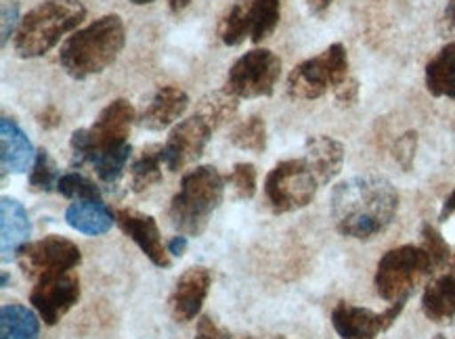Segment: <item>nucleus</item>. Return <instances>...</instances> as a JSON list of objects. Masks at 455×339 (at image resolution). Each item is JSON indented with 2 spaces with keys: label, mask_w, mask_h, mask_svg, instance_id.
<instances>
[{
  "label": "nucleus",
  "mask_w": 455,
  "mask_h": 339,
  "mask_svg": "<svg viewBox=\"0 0 455 339\" xmlns=\"http://www.w3.org/2000/svg\"><path fill=\"white\" fill-rule=\"evenodd\" d=\"M330 212L340 235L365 241L393 225L399 212V193L384 177H353L334 186Z\"/></svg>",
  "instance_id": "obj_1"
},
{
  "label": "nucleus",
  "mask_w": 455,
  "mask_h": 339,
  "mask_svg": "<svg viewBox=\"0 0 455 339\" xmlns=\"http://www.w3.org/2000/svg\"><path fill=\"white\" fill-rule=\"evenodd\" d=\"M126 44V28L120 15H103L83 30H76L60 49V63L74 80L103 74L118 59Z\"/></svg>",
  "instance_id": "obj_2"
},
{
  "label": "nucleus",
  "mask_w": 455,
  "mask_h": 339,
  "mask_svg": "<svg viewBox=\"0 0 455 339\" xmlns=\"http://www.w3.org/2000/svg\"><path fill=\"white\" fill-rule=\"evenodd\" d=\"M227 178L214 166H197L187 172L168 208V220L179 235L200 237L225 200Z\"/></svg>",
  "instance_id": "obj_3"
},
{
  "label": "nucleus",
  "mask_w": 455,
  "mask_h": 339,
  "mask_svg": "<svg viewBox=\"0 0 455 339\" xmlns=\"http://www.w3.org/2000/svg\"><path fill=\"white\" fill-rule=\"evenodd\" d=\"M86 20L83 0H44L23 17L15 34V52L21 59H36L74 34Z\"/></svg>",
  "instance_id": "obj_4"
},
{
  "label": "nucleus",
  "mask_w": 455,
  "mask_h": 339,
  "mask_svg": "<svg viewBox=\"0 0 455 339\" xmlns=\"http://www.w3.org/2000/svg\"><path fill=\"white\" fill-rule=\"evenodd\" d=\"M135 120L137 114L131 101L116 99V101L109 103L99 114V118L92 122V126L74 130L72 138H69L72 166L80 168L84 163H92L97 155L128 143V134H131Z\"/></svg>",
  "instance_id": "obj_5"
},
{
  "label": "nucleus",
  "mask_w": 455,
  "mask_h": 339,
  "mask_svg": "<svg viewBox=\"0 0 455 339\" xmlns=\"http://www.w3.org/2000/svg\"><path fill=\"white\" fill-rule=\"evenodd\" d=\"M435 274L422 245H401L387 251L376 268V291L384 302L410 300L424 279Z\"/></svg>",
  "instance_id": "obj_6"
},
{
  "label": "nucleus",
  "mask_w": 455,
  "mask_h": 339,
  "mask_svg": "<svg viewBox=\"0 0 455 339\" xmlns=\"http://www.w3.org/2000/svg\"><path fill=\"white\" fill-rule=\"evenodd\" d=\"M348 78V52L344 44H330L321 55L311 57L291 69L285 92L290 99L315 101L334 91Z\"/></svg>",
  "instance_id": "obj_7"
},
{
  "label": "nucleus",
  "mask_w": 455,
  "mask_h": 339,
  "mask_svg": "<svg viewBox=\"0 0 455 339\" xmlns=\"http://www.w3.org/2000/svg\"><path fill=\"white\" fill-rule=\"evenodd\" d=\"M317 178L302 157L279 162L265 180L267 201L277 214H290L307 208L317 195Z\"/></svg>",
  "instance_id": "obj_8"
},
{
  "label": "nucleus",
  "mask_w": 455,
  "mask_h": 339,
  "mask_svg": "<svg viewBox=\"0 0 455 339\" xmlns=\"http://www.w3.org/2000/svg\"><path fill=\"white\" fill-rule=\"evenodd\" d=\"M282 75V59L269 49L243 52L227 74L225 91L237 99L271 97Z\"/></svg>",
  "instance_id": "obj_9"
},
{
  "label": "nucleus",
  "mask_w": 455,
  "mask_h": 339,
  "mask_svg": "<svg viewBox=\"0 0 455 339\" xmlns=\"http://www.w3.org/2000/svg\"><path fill=\"white\" fill-rule=\"evenodd\" d=\"M80 262H83V251L78 245L60 235H49L40 241L28 243L17 256V264L34 283L52 274L74 271Z\"/></svg>",
  "instance_id": "obj_10"
},
{
  "label": "nucleus",
  "mask_w": 455,
  "mask_h": 339,
  "mask_svg": "<svg viewBox=\"0 0 455 339\" xmlns=\"http://www.w3.org/2000/svg\"><path fill=\"white\" fill-rule=\"evenodd\" d=\"M80 294L83 289H80L78 274L69 271L36 280L30 294V304L38 312L40 320H44V325L55 327L78 304Z\"/></svg>",
  "instance_id": "obj_11"
},
{
  "label": "nucleus",
  "mask_w": 455,
  "mask_h": 339,
  "mask_svg": "<svg viewBox=\"0 0 455 339\" xmlns=\"http://www.w3.org/2000/svg\"><path fill=\"white\" fill-rule=\"evenodd\" d=\"M212 128L202 115L194 114L191 118L179 122L168 134L164 145V166L171 172H180L191 163L200 160L204 149H206Z\"/></svg>",
  "instance_id": "obj_12"
},
{
  "label": "nucleus",
  "mask_w": 455,
  "mask_h": 339,
  "mask_svg": "<svg viewBox=\"0 0 455 339\" xmlns=\"http://www.w3.org/2000/svg\"><path fill=\"white\" fill-rule=\"evenodd\" d=\"M116 225L120 226L122 233L128 235L139 245V249L148 256L149 262L157 268H171L172 260L168 256V248L162 241V233L157 229V222L154 216L141 214L131 208L114 209Z\"/></svg>",
  "instance_id": "obj_13"
},
{
  "label": "nucleus",
  "mask_w": 455,
  "mask_h": 339,
  "mask_svg": "<svg viewBox=\"0 0 455 339\" xmlns=\"http://www.w3.org/2000/svg\"><path fill=\"white\" fill-rule=\"evenodd\" d=\"M212 288V272L206 266H191L180 274L171 296V314L177 323H189L202 312L208 291Z\"/></svg>",
  "instance_id": "obj_14"
},
{
  "label": "nucleus",
  "mask_w": 455,
  "mask_h": 339,
  "mask_svg": "<svg viewBox=\"0 0 455 339\" xmlns=\"http://www.w3.org/2000/svg\"><path fill=\"white\" fill-rule=\"evenodd\" d=\"M187 107H189V97L183 89H179V86H160L156 95L151 97L148 107L143 109V114L139 115V124L148 128V130L162 132L177 124L183 118Z\"/></svg>",
  "instance_id": "obj_15"
},
{
  "label": "nucleus",
  "mask_w": 455,
  "mask_h": 339,
  "mask_svg": "<svg viewBox=\"0 0 455 339\" xmlns=\"http://www.w3.org/2000/svg\"><path fill=\"white\" fill-rule=\"evenodd\" d=\"M302 160L311 168V172L317 178L319 186L330 185L338 174L342 172L344 166V145L340 140L317 134V137H308L305 143V155Z\"/></svg>",
  "instance_id": "obj_16"
},
{
  "label": "nucleus",
  "mask_w": 455,
  "mask_h": 339,
  "mask_svg": "<svg viewBox=\"0 0 455 339\" xmlns=\"http://www.w3.org/2000/svg\"><path fill=\"white\" fill-rule=\"evenodd\" d=\"M331 325L340 339H378L384 333L380 312L340 302L331 310Z\"/></svg>",
  "instance_id": "obj_17"
},
{
  "label": "nucleus",
  "mask_w": 455,
  "mask_h": 339,
  "mask_svg": "<svg viewBox=\"0 0 455 339\" xmlns=\"http://www.w3.org/2000/svg\"><path fill=\"white\" fill-rule=\"evenodd\" d=\"M0 226H3V262L17 260V256L21 254V249L30 243L32 235V225L28 218L26 208L13 197H3L0 200Z\"/></svg>",
  "instance_id": "obj_18"
},
{
  "label": "nucleus",
  "mask_w": 455,
  "mask_h": 339,
  "mask_svg": "<svg viewBox=\"0 0 455 339\" xmlns=\"http://www.w3.org/2000/svg\"><path fill=\"white\" fill-rule=\"evenodd\" d=\"M0 160H3V172L23 174L32 170L36 151H34L30 138L21 130L20 124L11 118L0 120Z\"/></svg>",
  "instance_id": "obj_19"
},
{
  "label": "nucleus",
  "mask_w": 455,
  "mask_h": 339,
  "mask_svg": "<svg viewBox=\"0 0 455 339\" xmlns=\"http://www.w3.org/2000/svg\"><path fill=\"white\" fill-rule=\"evenodd\" d=\"M422 312L436 325H447L455 319V274H439L426 285L422 294Z\"/></svg>",
  "instance_id": "obj_20"
},
{
  "label": "nucleus",
  "mask_w": 455,
  "mask_h": 339,
  "mask_svg": "<svg viewBox=\"0 0 455 339\" xmlns=\"http://www.w3.org/2000/svg\"><path fill=\"white\" fill-rule=\"evenodd\" d=\"M66 222L74 231L99 237L105 235L116 225V214L101 200L74 201L66 212Z\"/></svg>",
  "instance_id": "obj_21"
},
{
  "label": "nucleus",
  "mask_w": 455,
  "mask_h": 339,
  "mask_svg": "<svg viewBox=\"0 0 455 339\" xmlns=\"http://www.w3.org/2000/svg\"><path fill=\"white\" fill-rule=\"evenodd\" d=\"M426 91L436 99H455V43H449L426 63Z\"/></svg>",
  "instance_id": "obj_22"
},
{
  "label": "nucleus",
  "mask_w": 455,
  "mask_h": 339,
  "mask_svg": "<svg viewBox=\"0 0 455 339\" xmlns=\"http://www.w3.org/2000/svg\"><path fill=\"white\" fill-rule=\"evenodd\" d=\"M38 312L21 304H4L0 310V337L4 339H38Z\"/></svg>",
  "instance_id": "obj_23"
},
{
  "label": "nucleus",
  "mask_w": 455,
  "mask_h": 339,
  "mask_svg": "<svg viewBox=\"0 0 455 339\" xmlns=\"http://www.w3.org/2000/svg\"><path fill=\"white\" fill-rule=\"evenodd\" d=\"M162 163H164V147L148 145L131 166V191L145 193L151 186L162 183Z\"/></svg>",
  "instance_id": "obj_24"
},
{
  "label": "nucleus",
  "mask_w": 455,
  "mask_h": 339,
  "mask_svg": "<svg viewBox=\"0 0 455 339\" xmlns=\"http://www.w3.org/2000/svg\"><path fill=\"white\" fill-rule=\"evenodd\" d=\"M252 30V0H235L220 20L219 36L225 46H239Z\"/></svg>",
  "instance_id": "obj_25"
},
{
  "label": "nucleus",
  "mask_w": 455,
  "mask_h": 339,
  "mask_svg": "<svg viewBox=\"0 0 455 339\" xmlns=\"http://www.w3.org/2000/svg\"><path fill=\"white\" fill-rule=\"evenodd\" d=\"M422 248L428 254L430 264H433L435 274H447L455 271V248L445 241L441 231L430 222H424L422 231Z\"/></svg>",
  "instance_id": "obj_26"
},
{
  "label": "nucleus",
  "mask_w": 455,
  "mask_h": 339,
  "mask_svg": "<svg viewBox=\"0 0 455 339\" xmlns=\"http://www.w3.org/2000/svg\"><path fill=\"white\" fill-rule=\"evenodd\" d=\"M237 109H239V99L223 89V91L210 92V95L204 97L202 101L197 103L196 114L202 115V118L210 124V128L217 132L220 126L233 120V115L237 114Z\"/></svg>",
  "instance_id": "obj_27"
},
{
  "label": "nucleus",
  "mask_w": 455,
  "mask_h": 339,
  "mask_svg": "<svg viewBox=\"0 0 455 339\" xmlns=\"http://www.w3.org/2000/svg\"><path fill=\"white\" fill-rule=\"evenodd\" d=\"M229 140L237 149L250 151V154H262L267 149V124L260 115H250V118L237 122L231 128Z\"/></svg>",
  "instance_id": "obj_28"
},
{
  "label": "nucleus",
  "mask_w": 455,
  "mask_h": 339,
  "mask_svg": "<svg viewBox=\"0 0 455 339\" xmlns=\"http://www.w3.org/2000/svg\"><path fill=\"white\" fill-rule=\"evenodd\" d=\"M279 17H282V3L279 0H252V30L250 40L260 44L262 40L273 36Z\"/></svg>",
  "instance_id": "obj_29"
},
{
  "label": "nucleus",
  "mask_w": 455,
  "mask_h": 339,
  "mask_svg": "<svg viewBox=\"0 0 455 339\" xmlns=\"http://www.w3.org/2000/svg\"><path fill=\"white\" fill-rule=\"evenodd\" d=\"M132 155V147L131 143H124L120 145V147H116L112 151H105V154L97 155L95 160H92V168H95L97 177L103 180V183L108 185H114L118 183L122 178V174H124V168L128 160H131Z\"/></svg>",
  "instance_id": "obj_30"
},
{
  "label": "nucleus",
  "mask_w": 455,
  "mask_h": 339,
  "mask_svg": "<svg viewBox=\"0 0 455 339\" xmlns=\"http://www.w3.org/2000/svg\"><path fill=\"white\" fill-rule=\"evenodd\" d=\"M60 183V172H57L55 162L49 155V151L40 147L36 151V160H34V166L30 170V178H28V186L34 193H49L52 186Z\"/></svg>",
  "instance_id": "obj_31"
},
{
  "label": "nucleus",
  "mask_w": 455,
  "mask_h": 339,
  "mask_svg": "<svg viewBox=\"0 0 455 339\" xmlns=\"http://www.w3.org/2000/svg\"><path fill=\"white\" fill-rule=\"evenodd\" d=\"M57 191H60L63 197H68V200H74V201L101 200V191H99V186L92 183L91 178H86L84 174H78V172L61 174L60 183H57Z\"/></svg>",
  "instance_id": "obj_32"
},
{
  "label": "nucleus",
  "mask_w": 455,
  "mask_h": 339,
  "mask_svg": "<svg viewBox=\"0 0 455 339\" xmlns=\"http://www.w3.org/2000/svg\"><path fill=\"white\" fill-rule=\"evenodd\" d=\"M227 183L231 185L233 193H235L237 200H252L256 195V186H259V172L256 166L250 162H239L233 166L231 174L227 177Z\"/></svg>",
  "instance_id": "obj_33"
},
{
  "label": "nucleus",
  "mask_w": 455,
  "mask_h": 339,
  "mask_svg": "<svg viewBox=\"0 0 455 339\" xmlns=\"http://www.w3.org/2000/svg\"><path fill=\"white\" fill-rule=\"evenodd\" d=\"M416 151H418V132L410 130L405 132L403 137L396 138L393 154L395 160L399 162V166L403 170H411L413 168V160H416Z\"/></svg>",
  "instance_id": "obj_34"
},
{
  "label": "nucleus",
  "mask_w": 455,
  "mask_h": 339,
  "mask_svg": "<svg viewBox=\"0 0 455 339\" xmlns=\"http://www.w3.org/2000/svg\"><path fill=\"white\" fill-rule=\"evenodd\" d=\"M20 3L17 0H7V3L3 4V38H0V43H3V49L7 46L9 38L15 36L17 34V28H20Z\"/></svg>",
  "instance_id": "obj_35"
},
{
  "label": "nucleus",
  "mask_w": 455,
  "mask_h": 339,
  "mask_svg": "<svg viewBox=\"0 0 455 339\" xmlns=\"http://www.w3.org/2000/svg\"><path fill=\"white\" fill-rule=\"evenodd\" d=\"M334 99L338 107H353L359 101V82L348 75L338 89H334Z\"/></svg>",
  "instance_id": "obj_36"
},
{
  "label": "nucleus",
  "mask_w": 455,
  "mask_h": 339,
  "mask_svg": "<svg viewBox=\"0 0 455 339\" xmlns=\"http://www.w3.org/2000/svg\"><path fill=\"white\" fill-rule=\"evenodd\" d=\"M196 339H231V333L214 323L208 314H204V317L197 320Z\"/></svg>",
  "instance_id": "obj_37"
},
{
  "label": "nucleus",
  "mask_w": 455,
  "mask_h": 339,
  "mask_svg": "<svg viewBox=\"0 0 455 339\" xmlns=\"http://www.w3.org/2000/svg\"><path fill=\"white\" fill-rule=\"evenodd\" d=\"M38 124L44 128V130H51V128H57L61 124V111L55 107V105H49L43 114L38 115Z\"/></svg>",
  "instance_id": "obj_38"
},
{
  "label": "nucleus",
  "mask_w": 455,
  "mask_h": 339,
  "mask_svg": "<svg viewBox=\"0 0 455 339\" xmlns=\"http://www.w3.org/2000/svg\"><path fill=\"white\" fill-rule=\"evenodd\" d=\"M168 254H172V256H183L185 251H187V237L185 235H177V237H172L171 241H168Z\"/></svg>",
  "instance_id": "obj_39"
},
{
  "label": "nucleus",
  "mask_w": 455,
  "mask_h": 339,
  "mask_svg": "<svg viewBox=\"0 0 455 339\" xmlns=\"http://www.w3.org/2000/svg\"><path fill=\"white\" fill-rule=\"evenodd\" d=\"M451 216H455V189L449 193V197L445 200V203H443L439 220L441 222H447L449 218H451Z\"/></svg>",
  "instance_id": "obj_40"
},
{
  "label": "nucleus",
  "mask_w": 455,
  "mask_h": 339,
  "mask_svg": "<svg viewBox=\"0 0 455 339\" xmlns=\"http://www.w3.org/2000/svg\"><path fill=\"white\" fill-rule=\"evenodd\" d=\"M331 3H334V0H308V11H311L313 15H323L325 11L331 7Z\"/></svg>",
  "instance_id": "obj_41"
},
{
  "label": "nucleus",
  "mask_w": 455,
  "mask_h": 339,
  "mask_svg": "<svg viewBox=\"0 0 455 339\" xmlns=\"http://www.w3.org/2000/svg\"><path fill=\"white\" fill-rule=\"evenodd\" d=\"M445 23L449 28H455V0H447L445 7Z\"/></svg>",
  "instance_id": "obj_42"
},
{
  "label": "nucleus",
  "mask_w": 455,
  "mask_h": 339,
  "mask_svg": "<svg viewBox=\"0 0 455 339\" xmlns=\"http://www.w3.org/2000/svg\"><path fill=\"white\" fill-rule=\"evenodd\" d=\"M168 4H171L172 13H183V11L191 4V0H171Z\"/></svg>",
  "instance_id": "obj_43"
},
{
  "label": "nucleus",
  "mask_w": 455,
  "mask_h": 339,
  "mask_svg": "<svg viewBox=\"0 0 455 339\" xmlns=\"http://www.w3.org/2000/svg\"><path fill=\"white\" fill-rule=\"evenodd\" d=\"M132 4H137V7H143V4H151V3H156V0H131Z\"/></svg>",
  "instance_id": "obj_44"
},
{
  "label": "nucleus",
  "mask_w": 455,
  "mask_h": 339,
  "mask_svg": "<svg viewBox=\"0 0 455 339\" xmlns=\"http://www.w3.org/2000/svg\"><path fill=\"white\" fill-rule=\"evenodd\" d=\"M7 285H9V274L3 272V288H7Z\"/></svg>",
  "instance_id": "obj_45"
},
{
  "label": "nucleus",
  "mask_w": 455,
  "mask_h": 339,
  "mask_svg": "<svg viewBox=\"0 0 455 339\" xmlns=\"http://www.w3.org/2000/svg\"><path fill=\"white\" fill-rule=\"evenodd\" d=\"M433 339H447V337H445V335H435Z\"/></svg>",
  "instance_id": "obj_46"
},
{
  "label": "nucleus",
  "mask_w": 455,
  "mask_h": 339,
  "mask_svg": "<svg viewBox=\"0 0 455 339\" xmlns=\"http://www.w3.org/2000/svg\"><path fill=\"white\" fill-rule=\"evenodd\" d=\"M243 339H256V337H252V335H248V337H243Z\"/></svg>",
  "instance_id": "obj_47"
},
{
  "label": "nucleus",
  "mask_w": 455,
  "mask_h": 339,
  "mask_svg": "<svg viewBox=\"0 0 455 339\" xmlns=\"http://www.w3.org/2000/svg\"><path fill=\"white\" fill-rule=\"evenodd\" d=\"M279 339H285V337H279Z\"/></svg>",
  "instance_id": "obj_48"
},
{
  "label": "nucleus",
  "mask_w": 455,
  "mask_h": 339,
  "mask_svg": "<svg viewBox=\"0 0 455 339\" xmlns=\"http://www.w3.org/2000/svg\"><path fill=\"white\" fill-rule=\"evenodd\" d=\"M0 339H4V337H0Z\"/></svg>",
  "instance_id": "obj_49"
}]
</instances>
